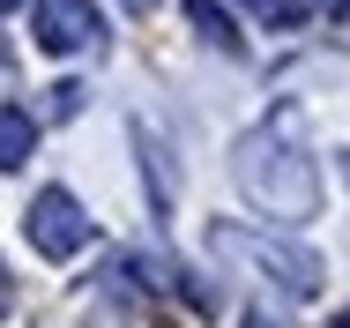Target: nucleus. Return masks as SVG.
I'll return each instance as SVG.
<instances>
[{
  "mask_svg": "<svg viewBox=\"0 0 350 328\" xmlns=\"http://www.w3.org/2000/svg\"><path fill=\"white\" fill-rule=\"evenodd\" d=\"M239 187L254 209H269L276 224H306V216H321V172H313V157L291 142L283 127H254L239 142Z\"/></svg>",
  "mask_w": 350,
  "mask_h": 328,
  "instance_id": "f257e3e1",
  "label": "nucleus"
},
{
  "mask_svg": "<svg viewBox=\"0 0 350 328\" xmlns=\"http://www.w3.org/2000/svg\"><path fill=\"white\" fill-rule=\"evenodd\" d=\"M209 254L239 262L246 276H261V283H269V291H283V299H313V291H321V276H328L313 247H291V239L246 231V224H209Z\"/></svg>",
  "mask_w": 350,
  "mask_h": 328,
  "instance_id": "f03ea898",
  "label": "nucleus"
},
{
  "mask_svg": "<svg viewBox=\"0 0 350 328\" xmlns=\"http://www.w3.org/2000/svg\"><path fill=\"white\" fill-rule=\"evenodd\" d=\"M23 231H30V247L45 254V262H75L90 239H97V224H90V209L68 194V187H45V194L23 209Z\"/></svg>",
  "mask_w": 350,
  "mask_h": 328,
  "instance_id": "7ed1b4c3",
  "label": "nucleus"
},
{
  "mask_svg": "<svg viewBox=\"0 0 350 328\" xmlns=\"http://www.w3.org/2000/svg\"><path fill=\"white\" fill-rule=\"evenodd\" d=\"M30 38L45 53H90V45H105V23H97L90 0H38L30 8Z\"/></svg>",
  "mask_w": 350,
  "mask_h": 328,
  "instance_id": "20e7f679",
  "label": "nucleus"
},
{
  "mask_svg": "<svg viewBox=\"0 0 350 328\" xmlns=\"http://www.w3.org/2000/svg\"><path fill=\"white\" fill-rule=\"evenodd\" d=\"M179 8H187V23L209 38L216 53H239V45H246V38H239V15H231L224 0H179Z\"/></svg>",
  "mask_w": 350,
  "mask_h": 328,
  "instance_id": "39448f33",
  "label": "nucleus"
},
{
  "mask_svg": "<svg viewBox=\"0 0 350 328\" xmlns=\"http://www.w3.org/2000/svg\"><path fill=\"white\" fill-rule=\"evenodd\" d=\"M30 149H38V120H30L23 105H0V172L30 164Z\"/></svg>",
  "mask_w": 350,
  "mask_h": 328,
  "instance_id": "423d86ee",
  "label": "nucleus"
},
{
  "mask_svg": "<svg viewBox=\"0 0 350 328\" xmlns=\"http://www.w3.org/2000/svg\"><path fill=\"white\" fill-rule=\"evenodd\" d=\"M135 142H142V164H149V194H157V216L172 209V164H164V142L149 127H135Z\"/></svg>",
  "mask_w": 350,
  "mask_h": 328,
  "instance_id": "0eeeda50",
  "label": "nucleus"
},
{
  "mask_svg": "<svg viewBox=\"0 0 350 328\" xmlns=\"http://www.w3.org/2000/svg\"><path fill=\"white\" fill-rule=\"evenodd\" d=\"M261 23H276V30H291V23H306V0H246Z\"/></svg>",
  "mask_w": 350,
  "mask_h": 328,
  "instance_id": "6e6552de",
  "label": "nucleus"
},
{
  "mask_svg": "<svg viewBox=\"0 0 350 328\" xmlns=\"http://www.w3.org/2000/svg\"><path fill=\"white\" fill-rule=\"evenodd\" d=\"M75 112H82V82H60L53 90V120H75Z\"/></svg>",
  "mask_w": 350,
  "mask_h": 328,
  "instance_id": "1a4fd4ad",
  "label": "nucleus"
},
{
  "mask_svg": "<svg viewBox=\"0 0 350 328\" xmlns=\"http://www.w3.org/2000/svg\"><path fill=\"white\" fill-rule=\"evenodd\" d=\"M321 8H328V15H350V0H321Z\"/></svg>",
  "mask_w": 350,
  "mask_h": 328,
  "instance_id": "9d476101",
  "label": "nucleus"
},
{
  "mask_svg": "<svg viewBox=\"0 0 350 328\" xmlns=\"http://www.w3.org/2000/svg\"><path fill=\"white\" fill-rule=\"evenodd\" d=\"M127 8H135V15H149V0H127Z\"/></svg>",
  "mask_w": 350,
  "mask_h": 328,
  "instance_id": "9b49d317",
  "label": "nucleus"
},
{
  "mask_svg": "<svg viewBox=\"0 0 350 328\" xmlns=\"http://www.w3.org/2000/svg\"><path fill=\"white\" fill-rule=\"evenodd\" d=\"M8 8H15V0H0V15H8Z\"/></svg>",
  "mask_w": 350,
  "mask_h": 328,
  "instance_id": "f8f14e48",
  "label": "nucleus"
},
{
  "mask_svg": "<svg viewBox=\"0 0 350 328\" xmlns=\"http://www.w3.org/2000/svg\"><path fill=\"white\" fill-rule=\"evenodd\" d=\"M0 67H8V45H0Z\"/></svg>",
  "mask_w": 350,
  "mask_h": 328,
  "instance_id": "ddd939ff",
  "label": "nucleus"
},
{
  "mask_svg": "<svg viewBox=\"0 0 350 328\" xmlns=\"http://www.w3.org/2000/svg\"><path fill=\"white\" fill-rule=\"evenodd\" d=\"M343 179H350V157H343Z\"/></svg>",
  "mask_w": 350,
  "mask_h": 328,
  "instance_id": "4468645a",
  "label": "nucleus"
},
{
  "mask_svg": "<svg viewBox=\"0 0 350 328\" xmlns=\"http://www.w3.org/2000/svg\"><path fill=\"white\" fill-rule=\"evenodd\" d=\"M336 328H350V314H343V321H336Z\"/></svg>",
  "mask_w": 350,
  "mask_h": 328,
  "instance_id": "2eb2a0df",
  "label": "nucleus"
}]
</instances>
